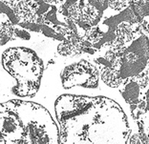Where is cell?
Masks as SVG:
<instances>
[{
	"label": "cell",
	"instance_id": "1",
	"mask_svg": "<svg viewBox=\"0 0 149 144\" xmlns=\"http://www.w3.org/2000/svg\"><path fill=\"white\" fill-rule=\"evenodd\" d=\"M55 109L59 144H126L129 139L126 115L110 98L63 95Z\"/></svg>",
	"mask_w": 149,
	"mask_h": 144
},
{
	"label": "cell",
	"instance_id": "2",
	"mask_svg": "<svg viewBox=\"0 0 149 144\" xmlns=\"http://www.w3.org/2000/svg\"><path fill=\"white\" fill-rule=\"evenodd\" d=\"M96 59L100 78L117 88L130 108L141 98L149 79V33L139 22L123 21Z\"/></svg>",
	"mask_w": 149,
	"mask_h": 144
},
{
	"label": "cell",
	"instance_id": "3",
	"mask_svg": "<svg viewBox=\"0 0 149 144\" xmlns=\"http://www.w3.org/2000/svg\"><path fill=\"white\" fill-rule=\"evenodd\" d=\"M0 144H59L58 128L43 106L10 100L0 103Z\"/></svg>",
	"mask_w": 149,
	"mask_h": 144
},
{
	"label": "cell",
	"instance_id": "4",
	"mask_svg": "<svg viewBox=\"0 0 149 144\" xmlns=\"http://www.w3.org/2000/svg\"><path fill=\"white\" fill-rule=\"evenodd\" d=\"M5 70L16 80L13 92L21 98H31L38 92L43 63L35 52L27 48H11L3 53Z\"/></svg>",
	"mask_w": 149,
	"mask_h": 144
},
{
	"label": "cell",
	"instance_id": "5",
	"mask_svg": "<svg viewBox=\"0 0 149 144\" xmlns=\"http://www.w3.org/2000/svg\"><path fill=\"white\" fill-rule=\"evenodd\" d=\"M99 79V70L87 61L74 63L66 67L61 73L62 85L65 89H71L73 87L97 88Z\"/></svg>",
	"mask_w": 149,
	"mask_h": 144
},
{
	"label": "cell",
	"instance_id": "6",
	"mask_svg": "<svg viewBox=\"0 0 149 144\" xmlns=\"http://www.w3.org/2000/svg\"><path fill=\"white\" fill-rule=\"evenodd\" d=\"M140 1L141 0H109V6L113 9L120 10L130 7L131 5L136 4Z\"/></svg>",
	"mask_w": 149,
	"mask_h": 144
}]
</instances>
